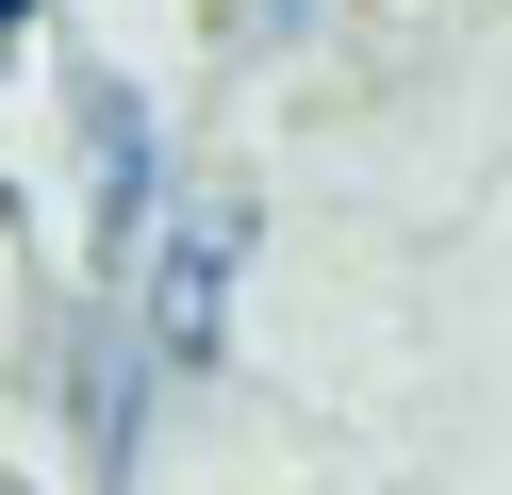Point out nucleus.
Returning <instances> with one entry per match:
<instances>
[{
    "label": "nucleus",
    "instance_id": "f257e3e1",
    "mask_svg": "<svg viewBox=\"0 0 512 495\" xmlns=\"http://www.w3.org/2000/svg\"><path fill=\"white\" fill-rule=\"evenodd\" d=\"M232 264H248V215L215 198V215L149 231V347L166 363H215V330H232Z\"/></svg>",
    "mask_w": 512,
    "mask_h": 495
},
{
    "label": "nucleus",
    "instance_id": "f03ea898",
    "mask_svg": "<svg viewBox=\"0 0 512 495\" xmlns=\"http://www.w3.org/2000/svg\"><path fill=\"white\" fill-rule=\"evenodd\" d=\"M83 132H100V248H149V215H166V149H149V99H133V83H83Z\"/></svg>",
    "mask_w": 512,
    "mask_h": 495
},
{
    "label": "nucleus",
    "instance_id": "7ed1b4c3",
    "mask_svg": "<svg viewBox=\"0 0 512 495\" xmlns=\"http://www.w3.org/2000/svg\"><path fill=\"white\" fill-rule=\"evenodd\" d=\"M34 17H50V0H0V33H34Z\"/></svg>",
    "mask_w": 512,
    "mask_h": 495
}]
</instances>
